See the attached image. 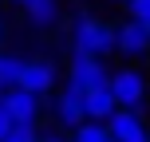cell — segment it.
Instances as JSON below:
<instances>
[{
    "mask_svg": "<svg viewBox=\"0 0 150 142\" xmlns=\"http://www.w3.org/2000/svg\"><path fill=\"white\" fill-rule=\"evenodd\" d=\"M111 91H115V103L122 107V111H142L146 107V71L138 67H119L111 75Z\"/></svg>",
    "mask_w": 150,
    "mask_h": 142,
    "instance_id": "obj_2",
    "label": "cell"
},
{
    "mask_svg": "<svg viewBox=\"0 0 150 142\" xmlns=\"http://www.w3.org/2000/svg\"><path fill=\"white\" fill-rule=\"evenodd\" d=\"M107 130H111L115 142H150V126L142 119V111H115L111 119H107Z\"/></svg>",
    "mask_w": 150,
    "mask_h": 142,
    "instance_id": "obj_6",
    "label": "cell"
},
{
    "mask_svg": "<svg viewBox=\"0 0 150 142\" xmlns=\"http://www.w3.org/2000/svg\"><path fill=\"white\" fill-rule=\"evenodd\" d=\"M130 20H138V24L150 28V0H134L130 4Z\"/></svg>",
    "mask_w": 150,
    "mask_h": 142,
    "instance_id": "obj_14",
    "label": "cell"
},
{
    "mask_svg": "<svg viewBox=\"0 0 150 142\" xmlns=\"http://www.w3.org/2000/svg\"><path fill=\"white\" fill-rule=\"evenodd\" d=\"M119 4H127V8H130V4H134V0H119Z\"/></svg>",
    "mask_w": 150,
    "mask_h": 142,
    "instance_id": "obj_18",
    "label": "cell"
},
{
    "mask_svg": "<svg viewBox=\"0 0 150 142\" xmlns=\"http://www.w3.org/2000/svg\"><path fill=\"white\" fill-rule=\"evenodd\" d=\"M150 52V28L146 24H138V20H127V24H119V55H146Z\"/></svg>",
    "mask_w": 150,
    "mask_h": 142,
    "instance_id": "obj_7",
    "label": "cell"
},
{
    "mask_svg": "<svg viewBox=\"0 0 150 142\" xmlns=\"http://www.w3.org/2000/svg\"><path fill=\"white\" fill-rule=\"evenodd\" d=\"M12 126H16V119H12V114H8V107L0 103V142H4L8 134H12Z\"/></svg>",
    "mask_w": 150,
    "mask_h": 142,
    "instance_id": "obj_15",
    "label": "cell"
},
{
    "mask_svg": "<svg viewBox=\"0 0 150 142\" xmlns=\"http://www.w3.org/2000/svg\"><path fill=\"white\" fill-rule=\"evenodd\" d=\"M71 47H75V55H95V59H103V55L119 52V24H107V20H99V16L79 12L71 20Z\"/></svg>",
    "mask_w": 150,
    "mask_h": 142,
    "instance_id": "obj_1",
    "label": "cell"
},
{
    "mask_svg": "<svg viewBox=\"0 0 150 142\" xmlns=\"http://www.w3.org/2000/svg\"><path fill=\"white\" fill-rule=\"evenodd\" d=\"M4 142H40V134H36V126H28V122H16L12 134H8Z\"/></svg>",
    "mask_w": 150,
    "mask_h": 142,
    "instance_id": "obj_13",
    "label": "cell"
},
{
    "mask_svg": "<svg viewBox=\"0 0 150 142\" xmlns=\"http://www.w3.org/2000/svg\"><path fill=\"white\" fill-rule=\"evenodd\" d=\"M24 63H28V59H20V55H8V52H4V59H0V87H8V91L20 87Z\"/></svg>",
    "mask_w": 150,
    "mask_h": 142,
    "instance_id": "obj_11",
    "label": "cell"
},
{
    "mask_svg": "<svg viewBox=\"0 0 150 142\" xmlns=\"http://www.w3.org/2000/svg\"><path fill=\"white\" fill-rule=\"evenodd\" d=\"M24 16L32 28H55L59 24V0H32L24 8Z\"/></svg>",
    "mask_w": 150,
    "mask_h": 142,
    "instance_id": "obj_10",
    "label": "cell"
},
{
    "mask_svg": "<svg viewBox=\"0 0 150 142\" xmlns=\"http://www.w3.org/2000/svg\"><path fill=\"white\" fill-rule=\"evenodd\" d=\"M83 111H87V119H91V122H107L115 111H119V103H115V91H111V87L83 91Z\"/></svg>",
    "mask_w": 150,
    "mask_h": 142,
    "instance_id": "obj_9",
    "label": "cell"
},
{
    "mask_svg": "<svg viewBox=\"0 0 150 142\" xmlns=\"http://www.w3.org/2000/svg\"><path fill=\"white\" fill-rule=\"evenodd\" d=\"M67 83L75 91H95V87H111V71L103 67V59L95 55H71L67 67Z\"/></svg>",
    "mask_w": 150,
    "mask_h": 142,
    "instance_id": "obj_3",
    "label": "cell"
},
{
    "mask_svg": "<svg viewBox=\"0 0 150 142\" xmlns=\"http://www.w3.org/2000/svg\"><path fill=\"white\" fill-rule=\"evenodd\" d=\"M40 142H67V138H63V134H44Z\"/></svg>",
    "mask_w": 150,
    "mask_h": 142,
    "instance_id": "obj_16",
    "label": "cell"
},
{
    "mask_svg": "<svg viewBox=\"0 0 150 142\" xmlns=\"http://www.w3.org/2000/svg\"><path fill=\"white\" fill-rule=\"evenodd\" d=\"M52 114H55V122H59L63 130H79L83 119H87V111H83V91H75L71 83H67L63 91H55V99H52Z\"/></svg>",
    "mask_w": 150,
    "mask_h": 142,
    "instance_id": "obj_5",
    "label": "cell"
},
{
    "mask_svg": "<svg viewBox=\"0 0 150 142\" xmlns=\"http://www.w3.org/2000/svg\"><path fill=\"white\" fill-rule=\"evenodd\" d=\"M0 40H4V24H0Z\"/></svg>",
    "mask_w": 150,
    "mask_h": 142,
    "instance_id": "obj_19",
    "label": "cell"
},
{
    "mask_svg": "<svg viewBox=\"0 0 150 142\" xmlns=\"http://www.w3.org/2000/svg\"><path fill=\"white\" fill-rule=\"evenodd\" d=\"M0 59H4V52H0Z\"/></svg>",
    "mask_w": 150,
    "mask_h": 142,
    "instance_id": "obj_20",
    "label": "cell"
},
{
    "mask_svg": "<svg viewBox=\"0 0 150 142\" xmlns=\"http://www.w3.org/2000/svg\"><path fill=\"white\" fill-rule=\"evenodd\" d=\"M55 79H59V67L52 59H28L24 63V75H20V91L44 99L47 91H55Z\"/></svg>",
    "mask_w": 150,
    "mask_h": 142,
    "instance_id": "obj_4",
    "label": "cell"
},
{
    "mask_svg": "<svg viewBox=\"0 0 150 142\" xmlns=\"http://www.w3.org/2000/svg\"><path fill=\"white\" fill-rule=\"evenodd\" d=\"M71 142H115L107 122H83L79 130H71Z\"/></svg>",
    "mask_w": 150,
    "mask_h": 142,
    "instance_id": "obj_12",
    "label": "cell"
},
{
    "mask_svg": "<svg viewBox=\"0 0 150 142\" xmlns=\"http://www.w3.org/2000/svg\"><path fill=\"white\" fill-rule=\"evenodd\" d=\"M12 4H16V8H28V4H32V0H12Z\"/></svg>",
    "mask_w": 150,
    "mask_h": 142,
    "instance_id": "obj_17",
    "label": "cell"
},
{
    "mask_svg": "<svg viewBox=\"0 0 150 142\" xmlns=\"http://www.w3.org/2000/svg\"><path fill=\"white\" fill-rule=\"evenodd\" d=\"M0 103L8 107V114H12L16 122H28V126H36V119H40V99H36V95H28V91L16 87V91H8Z\"/></svg>",
    "mask_w": 150,
    "mask_h": 142,
    "instance_id": "obj_8",
    "label": "cell"
}]
</instances>
